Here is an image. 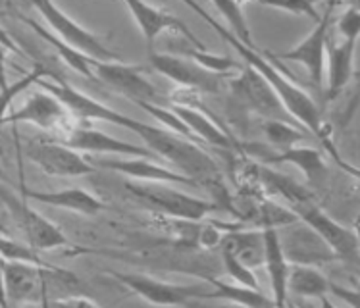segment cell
Returning a JSON list of instances; mask_svg holds the SVG:
<instances>
[{"label":"cell","mask_w":360,"mask_h":308,"mask_svg":"<svg viewBox=\"0 0 360 308\" xmlns=\"http://www.w3.org/2000/svg\"><path fill=\"white\" fill-rule=\"evenodd\" d=\"M33 10H37L43 15V20L49 25L54 35H58L66 44H70L74 51L81 52L83 56L95 62H124L118 52H114L93 31L85 30L83 25L74 22L66 12H62L56 4L52 2H33Z\"/></svg>","instance_id":"cell-8"},{"label":"cell","mask_w":360,"mask_h":308,"mask_svg":"<svg viewBox=\"0 0 360 308\" xmlns=\"http://www.w3.org/2000/svg\"><path fill=\"white\" fill-rule=\"evenodd\" d=\"M25 156L51 177H83L96 172L91 160L60 141H31L25 145Z\"/></svg>","instance_id":"cell-11"},{"label":"cell","mask_w":360,"mask_h":308,"mask_svg":"<svg viewBox=\"0 0 360 308\" xmlns=\"http://www.w3.org/2000/svg\"><path fill=\"white\" fill-rule=\"evenodd\" d=\"M4 281V308H22L23 304L46 302V291L56 287L60 293H72L79 289V278L64 268H41L2 260Z\"/></svg>","instance_id":"cell-2"},{"label":"cell","mask_w":360,"mask_h":308,"mask_svg":"<svg viewBox=\"0 0 360 308\" xmlns=\"http://www.w3.org/2000/svg\"><path fill=\"white\" fill-rule=\"evenodd\" d=\"M187 6L195 10L197 14L205 20L210 27H212L218 35H220L224 41L228 44H231L233 49L237 51V54L245 60V66L252 68L257 74H260L268 81V85L276 91V95L280 96V101L283 103V106L287 108V112L295 117V122L299 125H302L304 129H309L310 133H314L318 139L323 143V148L328 150V153L335 158L338 164H341V156L338 154L335 147H333V143L330 139V127L328 124L323 122L322 116V108L314 103V98L301 89L297 83H295L289 75H287L285 70H281L278 64H276V60L268 54V52H260L258 49H249V46H245L243 43H239L229 30H224L220 23L214 20L212 15L206 12L205 8H200L199 4H195V2H185Z\"/></svg>","instance_id":"cell-1"},{"label":"cell","mask_w":360,"mask_h":308,"mask_svg":"<svg viewBox=\"0 0 360 308\" xmlns=\"http://www.w3.org/2000/svg\"><path fill=\"white\" fill-rule=\"evenodd\" d=\"M276 308H278V307H276ZM287 308H289V307H287Z\"/></svg>","instance_id":"cell-43"},{"label":"cell","mask_w":360,"mask_h":308,"mask_svg":"<svg viewBox=\"0 0 360 308\" xmlns=\"http://www.w3.org/2000/svg\"><path fill=\"white\" fill-rule=\"evenodd\" d=\"M220 258L226 276H228L233 283L243 287H250V289H260L255 270H250L249 266L243 264L239 258L233 257L228 250H220Z\"/></svg>","instance_id":"cell-32"},{"label":"cell","mask_w":360,"mask_h":308,"mask_svg":"<svg viewBox=\"0 0 360 308\" xmlns=\"http://www.w3.org/2000/svg\"><path fill=\"white\" fill-rule=\"evenodd\" d=\"M354 51L356 43L339 39L333 30L328 39V83H326V101H335L354 77Z\"/></svg>","instance_id":"cell-21"},{"label":"cell","mask_w":360,"mask_h":308,"mask_svg":"<svg viewBox=\"0 0 360 308\" xmlns=\"http://www.w3.org/2000/svg\"><path fill=\"white\" fill-rule=\"evenodd\" d=\"M281 249L285 252L289 264L299 266H318L339 262L338 255L333 252L328 243L318 231L310 228L302 220L295 222L287 228L278 229Z\"/></svg>","instance_id":"cell-13"},{"label":"cell","mask_w":360,"mask_h":308,"mask_svg":"<svg viewBox=\"0 0 360 308\" xmlns=\"http://www.w3.org/2000/svg\"><path fill=\"white\" fill-rule=\"evenodd\" d=\"M51 308H101L95 301H91L85 295H74V297H64L51 302Z\"/></svg>","instance_id":"cell-37"},{"label":"cell","mask_w":360,"mask_h":308,"mask_svg":"<svg viewBox=\"0 0 360 308\" xmlns=\"http://www.w3.org/2000/svg\"><path fill=\"white\" fill-rule=\"evenodd\" d=\"M241 153L255 158L262 166L291 164L297 169H301L302 176L309 181L310 189H316L328 181V166L316 148L293 147L289 150H274L272 147H266L260 143H243Z\"/></svg>","instance_id":"cell-12"},{"label":"cell","mask_w":360,"mask_h":308,"mask_svg":"<svg viewBox=\"0 0 360 308\" xmlns=\"http://www.w3.org/2000/svg\"><path fill=\"white\" fill-rule=\"evenodd\" d=\"M168 108H172L184 120V124L189 127V131L195 137H200L208 145L228 148V150H241V141L233 139V135L210 112L202 110V106L195 101H189L187 96H179V98H174V103L169 104Z\"/></svg>","instance_id":"cell-16"},{"label":"cell","mask_w":360,"mask_h":308,"mask_svg":"<svg viewBox=\"0 0 360 308\" xmlns=\"http://www.w3.org/2000/svg\"><path fill=\"white\" fill-rule=\"evenodd\" d=\"M320 304H322V308H338V304H333V301H331L330 297H322V299H320Z\"/></svg>","instance_id":"cell-39"},{"label":"cell","mask_w":360,"mask_h":308,"mask_svg":"<svg viewBox=\"0 0 360 308\" xmlns=\"http://www.w3.org/2000/svg\"><path fill=\"white\" fill-rule=\"evenodd\" d=\"M220 250H228L233 257L239 258L243 264L250 270H257L264 266L266 257V239L262 229L239 228L233 231H226Z\"/></svg>","instance_id":"cell-24"},{"label":"cell","mask_w":360,"mask_h":308,"mask_svg":"<svg viewBox=\"0 0 360 308\" xmlns=\"http://www.w3.org/2000/svg\"><path fill=\"white\" fill-rule=\"evenodd\" d=\"M187 308H245L236 302L226 301H191L187 304Z\"/></svg>","instance_id":"cell-38"},{"label":"cell","mask_w":360,"mask_h":308,"mask_svg":"<svg viewBox=\"0 0 360 308\" xmlns=\"http://www.w3.org/2000/svg\"><path fill=\"white\" fill-rule=\"evenodd\" d=\"M44 91H49L52 95H56L66 104V108L70 110V114L81 122H106V124L118 125V127H124L127 131L135 133L137 137L143 139V143L147 145V148L155 143L162 133H164V127L162 125H150L145 124V122H139L131 116H125L124 112H118L106 106L101 101H96L93 96L81 93L79 89L72 87L66 81L58 79L56 83H49V81L41 79L37 83Z\"/></svg>","instance_id":"cell-3"},{"label":"cell","mask_w":360,"mask_h":308,"mask_svg":"<svg viewBox=\"0 0 360 308\" xmlns=\"http://www.w3.org/2000/svg\"><path fill=\"white\" fill-rule=\"evenodd\" d=\"M125 191L133 198L147 205L150 210L172 218V220L184 222H202L210 212L218 210L214 200L193 197L184 191H177L166 184H139V181H127Z\"/></svg>","instance_id":"cell-4"},{"label":"cell","mask_w":360,"mask_h":308,"mask_svg":"<svg viewBox=\"0 0 360 308\" xmlns=\"http://www.w3.org/2000/svg\"><path fill=\"white\" fill-rule=\"evenodd\" d=\"M91 164L95 168L110 169L122 176H127L131 181L139 184H166V185H191L199 187L193 179L176 169H169L166 166L156 164L150 158H98L93 156Z\"/></svg>","instance_id":"cell-20"},{"label":"cell","mask_w":360,"mask_h":308,"mask_svg":"<svg viewBox=\"0 0 360 308\" xmlns=\"http://www.w3.org/2000/svg\"><path fill=\"white\" fill-rule=\"evenodd\" d=\"M260 129L268 141V147H272L274 150H289L299 147V143L304 139V133L297 125L278 122V120H266L260 125Z\"/></svg>","instance_id":"cell-28"},{"label":"cell","mask_w":360,"mask_h":308,"mask_svg":"<svg viewBox=\"0 0 360 308\" xmlns=\"http://www.w3.org/2000/svg\"><path fill=\"white\" fill-rule=\"evenodd\" d=\"M229 93H231L233 103L247 114H255V116L262 117L264 122L266 120H278V122L295 124V117L287 112L280 96L276 95V91L268 85V81L260 74H257L252 68L245 66L236 79H231Z\"/></svg>","instance_id":"cell-7"},{"label":"cell","mask_w":360,"mask_h":308,"mask_svg":"<svg viewBox=\"0 0 360 308\" xmlns=\"http://www.w3.org/2000/svg\"><path fill=\"white\" fill-rule=\"evenodd\" d=\"M260 6L272 8V10H278V12H287V14L293 15H309L310 20H314L316 23L322 20V14L318 12V6L312 4V2H262Z\"/></svg>","instance_id":"cell-34"},{"label":"cell","mask_w":360,"mask_h":308,"mask_svg":"<svg viewBox=\"0 0 360 308\" xmlns=\"http://www.w3.org/2000/svg\"><path fill=\"white\" fill-rule=\"evenodd\" d=\"M2 205L6 208L10 220L14 222L15 228L23 235L25 243L35 250L46 252L72 247L66 233L54 222L37 212L33 206L27 205V198L12 193L6 185L2 187Z\"/></svg>","instance_id":"cell-5"},{"label":"cell","mask_w":360,"mask_h":308,"mask_svg":"<svg viewBox=\"0 0 360 308\" xmlns=\"http://www.w3.org/2000/svg\"><path fill=\"white\" fill-rule=\"evenodd\" d=\"M150 66L155 72H158L169 81L177 83L179 87L191 93H205V95H216L221 91V77L206 72L205 68H200L197 62L176 54H166V52H155L148 56Z\"/></svg>","instance_id":"cell-15"},{"label":"cell","mask_w":360,"mask_h":308,"mask_svg":"<svg viewBox=\"0 0 360 308\" xmlns=\"http://www.w3.org/2000/svg\"><path fill=\"white\" fill-rule=\"evenodd\" d=\"M22 20L30 25L31 30L37 33L39 37L43 39L44 43L51 44L52 49L58 52V56L62 58V62H66L68 66L72 68V70H75V72L79 75H83V77H87V79H96L95 68H93L95 60H89L87 56H83L81 52L74 51V49H72L70 44L64 43L58 35H54L52 31H46L43 25H39L37 22H33L30 18H22Z\"/></svg>","instance_id":"cell-27"},{"label":"cell","mask_w":360,"mask_h":308,"mask_svg":"<svg viewBox=\"0 0 360 308\" xmlns=\"http://www.w3.org/2000/svg\"><path fill=\"white\" fill-rule=\"evenodd\" d=\"M0 250H2V260L8 262H22V264L41 266V268H54V264L44 262L39 250L30 247L27 243H20L15 239H10L8 233H2V241H0Z\"/></svg>","instance_id":"cell-30"},{"label":"cell","mask_w":360,"mask_h":308,"mask_svg":"<svg viewBox=\"0 0 360 308\" xmlns=\"http://www.w3.org/2000/svg\"><path fill=\"white\" fill-rule=\"evenodd\" d=\"M331 295L338 297L341 302H345L349 308H360V289L339 285L331 281Z\"/></svg>","instance_id":"cell-36"},{"label":"cell","mask_w":360,"mask_h":308,"mask_svg":"<svg viewBox=\"0 0 360 308\" xmlns=\"http://www.w3.org/2000/svg\"><path fill=\"white\" fill-rule=\"evenodd\" d=\"M96 81L104 83L106 87L116 91L125 98H129L133 104L150 103L158 104L160 95L156 87L145 77V70L137 64L127 62H95Z\"/></svg>","instance_id":"cell-14"},{"label":"cell","mask_w":360,"mask_h":308,"mask_svg":"<svg viewBox=\"0 0 360 308\" xmlns=\"http://www.w3.org/2000/svg\"><path fill=\"white\" fill-rule=\"evenodd\" d=\"M125 8L129 10L133 22L139 27L141 35L145 37L148 56L155 54L156 39L166 31H177V33H181V35L189 39L197 49H200V51L205 49V44L193 35V31L187 27V23L181 22L177 15L166 12L164 8L150 6V4H145V2H125Z\"/></svg>","instance_id":"cell-19"},{"label":"cell","mask_w":360,"mask_h":308,"mask_svg":"<svg viewBox=\"0 0 360 308\" xmlns=\"http://www.w3.org/2000/svg\"><path fill=\"white\" fill-rule=\"evenodd\" d=\"M295 307H297V308H309L307 304H304V302H299V304H295Z\"/></svg>","instance_id":"cell-40"},{"label":"cell","mask_w":360,"mask_h":308,"mask_svg":"<svg viewBox=\"0 0 360 308\" xmlns=\"http://www.w3.org/2000/svg\"><path fill=\"white\" fill-rule=\"evenodd\" d=\"M289 293L301 299H322L331 293V281L314 266L291 264Z\"/></svg>","instance_id":"cell-26"},{"label":"cell","mask_w":360,"mask_h":308,"mask_svg":"<svg viewBox=\"0 0 360 308\" xmlns=\"http://www.w3.org/2000/svg\"><path fill=\"white\" fill-rule=\"evenodd\" d=\"M70 116L72 114L58 96L49 91H37L20 108L2 116V124H30L51 131L64 127Z\"/></svg>","instance_id":"cell-18"},{"label":"cell","mask_w":360,"mask_h":308,"mask_svg":"<svg viewBox=\"0 0 360 308\" xmlns=\"http://www.w3.org/2000/svg\"><path fill=\"white\" fill-rule=\"evenodd\" d=\"M20 195L27 200H37L41 205L70 210V212L81 214V216H96L106 210L103 198L85 191V189H79V187L58 189V191H37V189H27L22 185Z\"/></svg>","instance_id":"cell-22"},{"label":"cell","mask_w":360,"mask_h":308,"mask_svg":"<svg viewBox=\"0 0 360 308\" xmlns=\"http://www.w3.org/2000/svg\"><path fill=\"white\" fill-rule=\"evenodd\" d=\"M60 143H64L68 147H72L77 153L87 154H118V156H129V158H155L156 154L147 147L133 145L118 137H112L108 133L95 129V127H74L62 135Z\"/></svg>","instance_id":"cell-17"},{"label":"cell","mask_w":360,"mask_h":308,"mask_svg":"<svg viewBox=\"0 0 360 308\" xmlns=\"http://www.w3.org/2000/svg\"><path fill=\"white\" fill-rule=\"evenodd\" d=\"M333 33L343 41H351V43H359L360 39V8L351 2L347 8L338 15L335 25L331 27Z\"/></svg>","instance_id":"cell-33"},{"label":"cell","mask_w":360,"mask_h":308,"mask_svg":"<svg viewBox=\"0 0 360 308\" xmlns=\"http://www.w3.org/2000/svg\"><path fill=\"white\" fill-rule=\"evenodd\" d=\"M289 308H297V307H295V304H289Z\"/></svg>","instance_id":"cell-42"},{"label":"cell","mask_w":360,"mask_h":308,"mask_svg":"<svg viewBox=\"0 0 360 308\" xmlns=\"http://www.w3.org/2000/svg\"><path fill=\"white\" fill-rule=\"evenodd\" d=\"M112 278L129 291L135 297H139L153 307H169V308H187L191 301H205L206 293L212 291V285L208 281L193 283V285H177L169 281L155 279L145 274H127V271H108Z\"/></svg>","instance_id":"cell-6"},{"label":"cell","mask_w":360,"mask_h":308,"mask_svg":"<svg viewBox=\"0 0 360 308\" xmlns=\"http://www.w3.org/2000/svg\"><path fill=\"white\" fill-rule=\"evenodd\" d=\"M214 8L224 15V20L228 22V25L231 27V35L243 43L245 46H249V49H257V44L252 41V35H250L249 30V23H247V15L243 14V4L241 2H214Z\"/></svg>","instance_id":"cell-29"},{"label":"cell","mask_w":360,"mask_h":308,"mask_svg":"<svg viewBox=\"0 0 360 308\" xmlns=\"http://www.w3.org/2000/svg\"><path fill=\"white\" fill-rule=\"evenodd\" d=\"M43 77H46V70L41 66H35V70H33L30 75H25L23 79L18 81L14 87H6V91H4V103H2L4 104V114L10 112V103H12V98H14L15 95H20L23 89L30 87L31 83H39Z\"/></svg>","instance_id":"cell-35"},{"label":"cell","mask_w":360,"mask_h":308,"mask_svg":"<svg viewBox=\"0 0 360 308\" xmlns=\"http://www.w3.org/2000/svg\"><path fill=\"white\" fill-rule=\"evenodd\" d=\"M295 214L304 224L322 235L323 241L330 245L333 252L338 255V260L349 266L353 271L360 274V237L356 229L345 228L339 222L331 218L330 214L318 205L316 195L302 203L299 208H295Z\"/></svg>","instance_id":"cell-9"},{"label":"cell","mask_w":360,"mask_h":308,"mask_svg":"<svg viewBox=\"0 0 360 308\" xmlns=\"http://www.w3.org/2000/svg\"><path fill=\"white\" fill-rule=\"evenodd\" d=\"M339 4L328 2L323 6L322 20L314 25V30L310 31L301 43L295 44L291 51L287 52H268L274 60H285V62H295L301 64L310 81L318 89L323 87V68L328 60V39H330L331 27H333V10Z\"/></svg>","instance_id":"cell-10"},{"label":"cell","mask_w":360,"mask_h":308,"mask_svg":"<svg viewBox=\"0 0 360 308\" xmlns=\"http://www.w3.org/2000/svg\"><path fill=\"white\" fill-rule=\"evenodd\" d=\"M266 257L264 268L268 271L272 297L278 308L289 307V276H291V264L287 260L285 252L281 249L278 229H266Z\"/></svg>","instance_id":"cell-23"},{"label":"cell","mask_w":360,"mask_h":308,"mask_svg":"<svg viewBox=\"0 0 360 308\" xmlns=\"http://www.w3.org/2000/svg\"><path fill=\"white\" fill-rule=\"evenodd\" d=\"M212 291L206 293L205 301H226L236 302L245 308H276V301L272 295H266L260 289H250V287L237 285L233 281H224V279H214L210 276H202Z\"/></svg>","instance_id":"cell-25"},{"label":"cell","mask_w":360,"mask_h":308,"mask_svg":"<svg viewBox=\"0 0 360 308\" xmlns=\"http://www.w3.org/2000/svg\"><path fill=\"white\" fill-rule=\"evenodd\" d=\"M185 58H191L193 62H197L200 68H205L206 72L216 75H228L231 72H241L245 64H237L228 56H220V54H212L206 49H195V51L185 52Z\"/></svg>","instance_id":"cell-31"},{"label":"cell","mask_w":360,"mask_h":308,"mask_svg":"<svg viewBox=\"0 0 360 308\" xmlns=\"http://www.w3.org/2000/svg\"><path fill=\"white\" fill-rule=\"evenodd\" d=\"M354 226H360V216L356 218V222H354Z\"/></svg>","instance_id":"cell-41"}]
</instances>
